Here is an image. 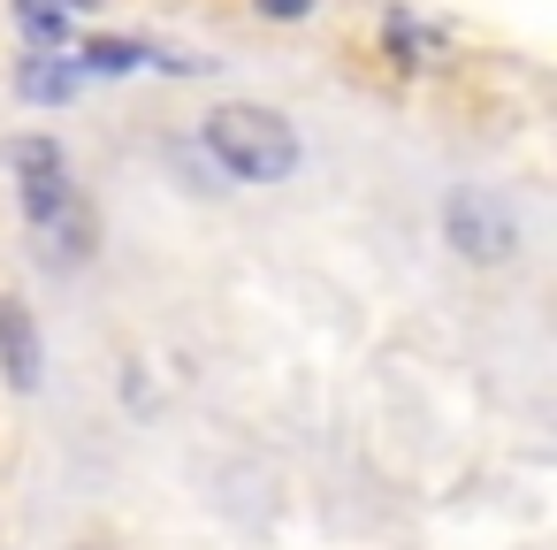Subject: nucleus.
<instances>
[{
  "label": "nucleus",
  "instance_id": "obj_3",
  "mask_svg": "<svg viewBox=\"0 0 557 550\" xmlns=\"http://www.w3.org/2000/svg\"><path fill=\"white\" fill-rule=\"evenodd\" d=\"M443 237H450L466 260L496 268V260H511V253H519V215H511L496 192H481V184H458V192L443 199Z\"/></svg>",
  "mask_w": 557,
  "mask_h": 550
},
{
  "label": "nucleus",
  "instance_id": "obj_9",
  "mask_svg": "<svg viewBox=\"0 0 557 550\" xmlns=\"http://www.w3.org/2000/svg\"><path fill=\"white\" fill-rule=\"evenodd\" d=\"M70 550H108V542H70Z\"/></svg>",
  "mask_w": 557,
  "mask_h": 550
},
{
  "label": "nucleus",
  "instance_id": "obj_4",
  "mask_svg": "<svg viewBox=\"0 0 557 550\" xmlns=\"http://www.w3.org/2000/svg\"><path fill=\"white\" fill-rule=\"evenodd\" d=\"M0 375L16 390H39V375H47V344H39V321L24 298H0Z\"/></svg>",
  "mask_w": 557,
  "mask_h": 550
},
{
  "label": "nucleus",
  "instance_id": "obj_7",
  "mask_svg": "<svg viewBox=\"0 0 557 550\" xmlns=\"http://www.w3.org/2000/svg\"><path fill=\"white\" fill-rule=\"evenodd\" d=\"M85 62H92V70H138L146 54H138V47H123V39H92V47H85Z\"/></svg>",
  "mask_w": 557,
  "mask_h": 550
},
{
  "label": "nucleus",
  "instance_id": "obj_1",
  "mask_svg": "<svg viewBox=\"0 0 557 550\" xmlns=\"http://www.w3.org/2000/svg\"><path fill=\"white\" fill-rule=\"evenodd\" d=\"M9 169H16V192H24L32 230H39L54 253L85 260V253H92V215H85V199H77V184H70V154H62L54 138H9Z\"/></svg>",
  "mask_w": 557,
  "mask_h": 550
},
{
  "label": "nucleus",
  "instance_id": "obj_2",
  "mask_svg": "<svg viewBox=\"0 0 557 550\" xmlns=\"http://www.w3.org/2000/svg\"><path fill=\"white\" fill-rule=\"evenodd\" d=\"M207 154L237 176V184H283L298 169V131L275 115V108H252V100H230L207 115Z\"/></svg>",
  "mask_w": 557,
  "mask_h": 550
},
{
  "label": "nucleus",
  "instance_id": "obj_8",
  "mask_svg": "<svg viewBox=\"0 0 557 550\" xmlns=\"http://www.w3.org/2000/svg\"><path fill=\"white\" fill-rule=\"evenodd\" d=\"M321 0H260V16H275V24H298V16H313Z\"/></svg>",
  "mask_w": 557,
  "mask_h": 550
},
{
  "label": "nucleus",
  "instance_id": "obj_5",
  "mask_svg": "<svg viewBox=\"0 0 557 550\" xmlns=\"http://www.w3.org/2000/svg\"><path fill=\"white\" fill-rule=\"evenodd\" d=\"M16 85H24V100H39V108H62V100L77 93V62H70V54H32Z\"/></svg>",
  "mask_w": 557,
  "mask_h": 550
},
{
  "label": "nucleus",
  "instance_id": "obj_6",
  "mask_svg": "<svg viewBox=\"0 0 557 550\" xmlns=\"http://www.w3.org/2000/svg\"><path fill=\"white\" fill-rule=\"evenodd\" d=\"M16 16L32 39H70V9H54V0H16Z\"/></svg>",
  "mask_w": 557,
  "mask_h": 550
}]
</instances>
